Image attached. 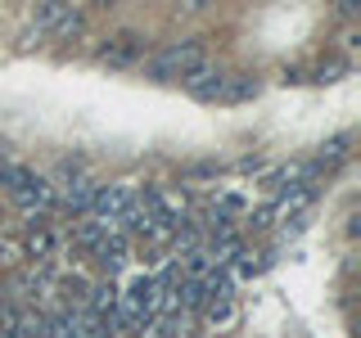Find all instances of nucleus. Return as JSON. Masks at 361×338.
<instances>
[{
  "mask_svg": "<svg viewBox=\"0 0 361 338\" xmlns=\"http://www.w3.org/2000/svg\"><path fill=\"white\" fill-rule=\"evenodd\" d=\"M82 23H86V14L77 5H37L32 9V27L37 32H50V37H59V41H68V37H77L82 32Z\"/></svg>",
  "mask_w": 361,
  "mask_h": 338,
  "instance_id": "7ed1b4c3",
  "label": "nucleus"
},
{
  "mask_svg": "<svg viewBox=\"0 0 361 338\" xmlns=\"http://www.w3.org/2000/svg\"><path fill=\"white\" fill-rule=\"evenodd\" d=\"M257 95V77L253 73H226V86L217 95V104H240V99H253Z\"/></svg>",
  "mask_w": 361,
  "mask_h": 338,
  "instance_id": "9d476101",
  "label": "nucleus"
},
{
  "mask_svg": "<svg viewBox=\"0 0 361 338\" xmlns=\"http://www.w3.org/2000/svg\"><path fill=\"white\" fill-rule=\"evenodd\" d=\"M95 194H99V185L90 176H82V172H63V189H54V199H63V208H73L77 217H86V212H90Z\"/></svg>",
  "mask_w": 361,
  "mask_h": 338,
  "instance_id": "423d86ee",
  "label": "nucleus"
},
{
  "mask_svg": "<svg viewBox=\"0 0 361 338\" xmlns=\"http://www.w3.org/2000/svg\"><path fill=\"white\" fill-rule=\"evenodd\" d=\"M59 230H50V225H32V234H27V244H23V248H27V257H32V262H50V257L54 253H59Z\"/></svg>",
  "mask_w": 361,
  "mask_h": 338,
  "instance_id": "1a4fd4ad",
  "label": "nucleus"
},
{
  "mask_svg": "<svg viewBox=\"0 0 361 338\" xmlns=\"http://www.w3.org/2000/svg\"><path fill=\"white\" fill-rule=\"evenodd\" d=\"M5 194L18 203V212H27V217H45V212L54 208V185L45 176L37 172H27V167H18L14 163V172H9V185H5Z\"/></svg>",
  "mask_w": 361,
  "mask_h": 338,
  "instance_id": "f03ea898",
  "label": "nucleus"
},
{
  "mask_svg": "<svg viewBox=\"0 0 361 338\" xmlns=\"http://www.w3.org/2000/svg\"><path fill=\"white\" fill-rule=\"evenodd\" d=\"M99 63H109V68L145 63V37L140 32H113V37H104V45H99Z\"/></svg>",
  "mask_w": 361,
  "mask_h": 338,
  "instance_id": "39448f33",
  "label": "nucleus"
},
{
  "mask_svg": "<svg viewBox=\"0 0 361 338\" xmlns=\"http://www.w3.org/2000/svg\"><path fill=\"white\" fill-rule=\"evenodd\" d=\"M343 73H348V63H321V68H316V77H312V82H338Z\"/></svg>",
  "mask_w": 361,
  "mask_h": 338,
  "instance_id": "4468645a",
  "label": "nucleus"
},
{
  "mask_svg": "<svg viewBox=\"0 0 361 338\" xmlns=\"http://www.w3.org/2000/svg\"><path fill=\"white\" fill-rule=\"evenodd\" d=\"M221 86H226V68H212V63H203L199 73L185 77V90H190L195 99H217Z\"/></svg>",
  "mask_w": 361,
  "mask_h": 338,
  "instance_id": "0eeeda50",
  "label": "nucleus"
},
{
  "mask_svg": "<svg viewBox=\"0 0 361 338\" xmlns=\"http://www.w3.org/2000/svg\"><path fill=\"white\" fill-rule=\"evenodd\" d=\"M113 307H118V289H113V280H99V284L86 289V302H82L86 315H95V320H109Z\"/></svg>",
  "mask_w": 361,
  "mask_h": 338,
  "instance_id": "6e6552de",
  "label": "nucleus"
},
{
  "mask_svg": "<svg viewBox=\"0 0 361 338\" xmlns=\"http://www.w3.org/2000/svg\"><path fill=\"white\" fill-rule=\"evenodd\" d=\"M203 63H208V45H203V37H185V41H167L163 50H154L149 59H145V73H149L154 82H172V77L199 73Z\"/></svg>",
  "mask_w": 361,
  "mask_h": 338,
  "instance_id": "f257e3e1",
  "label": "nucleus"
},
{
  "mask_svg": "<svg viewBox=\"0 0 361 338\" xmlns=\"http://www.w3.org/2000/svg\"><path fill=\"white\" fill-rule=\"evenodd\" d=\"M185 330H180V315H154V320L140 325V334L135 338H180Z\"/></svg>",
  "mask_w": 361,
  "mask_h": 338,
  "instance_id": "9b49d317",
  "label": "nucleus"
},
{
  "mask_svg": "<svg viewBox=\"0 0 361 338\" xmlns=\"http://www.w3.org/2000/svg\"><path fill=\"white\" fill-rule=\"evenodd\" d=\"M127 208H131V189L127 185H99V194H95V203H90L86 217L95 221L99 230H118V221H122Z\"/></svg>",
  "mask_w": 361,
  "mask_h": 338,
  "instance_id": "20e7f679",
  "label": "nucleus"
},
{
  "mask_svg": "<svg viewBox=\"0 0 361 338\" xmlns=\"http://www.w3.org/2000/svg\"><path fill=\"white\" fill-rule=\"evenodd\" d=\"M203 320L221 334V330H231V325L240 320V311H235V302H208V307H203Z\"/></svg>",
  "mask_w": 361,
  "mask_h": 338,
  "instance_id": "f8f14e48",
  "label": "nucleus"
},
{
  "mask_svg": "<svg viewBox=\"0 0 361 338\" xmlns=\"http://www.w3.org/2000/svg\"><path fill=\"white\" fill-rule=\"evenodd\" d=\"M9 172H14V163H5V158H0V189L9 185Z\"/></svg>",
  "mask_w": 361,
  "mask_h": 338,
  "instance_id": "2eb2a0df",
  "label": "nucleus"
},
{
  "mask_svg": "<svg viewBox=\"0 0 361 338\" xmlns=\"http://www.w3.org/2000/svg\"><path fill=\"white\" fill-rule=\"evenodd\" d=\"M217 212H226V217H231V212H244V194H235V189H226V194L217 199Z\"/></svg>",
  "mask_w": 361,
  "mask_h": 338,
  "instance_id": "ddd939ff",
  "label": "nucleus"
}]
</instances>
